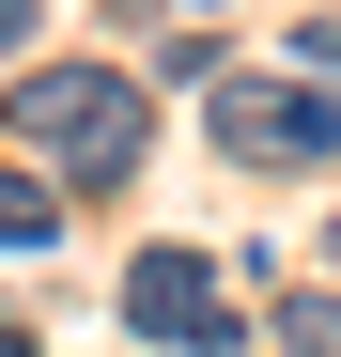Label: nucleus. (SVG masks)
Returning a JSON list of instances; mask_svg holds the SVG:
<instances>
[{"label": "nucleus", "instance_id": "f257e3e1", "mask_svg": "<svg viewBox=\"0 0 341 357\" xmlns=\"http://www.w3.org/2000/svg\"><path fill=\"white\" fill-rule=\"evenodd\" d=\"M0 125H16L31 171H63V187H125L140 140H155V109H140L125 63H31L16 93H0Z\"/></svg>", "mask_w": 341, "mask_h": 357}, {"label": "nucleus", "instance_id": "f03ea898", "mask_svg": "<svg viewBox=\"0 0 341 357\" xmlns=\"http://www.w3.org/2000/svg\"><path fill=\"white\" fill-rule=\"evenodd\" d=\"M202 125L233 171H326L341 155V93L326 78H202Z\"/></svg>", "mask_w": 341, "mask_h": 357}, {"label": "nucleus", "instance_id": "7ed1b4c3", "mask_svg": "<svg viewBox=\"0 0 341 357\" xmlns=\"http://www.w3.org/2000/svg\"><path fill=\"white\" fill-rule=\"evenodd\" d=\"M125 326L155 357H233V280H217L202 249H140L125 264Z\"/></svg>", "mask_w": 341, "mask_h": 357}, {"label": "nucleus", "instance_id": "20e7f679", "mask_svg": "<svg viewBox=\"0 0 341 357\" xmlns=\"http://www.w3.org/2000/svg\"><path fill=\"white\" fill-rule=\"evenodd\" d=\"M47 233H63V171L0 155V249H47Z\"/></svg>", "mask_w": 341, "mask_h": 357}, {"label": "nucleus", "instance_id": "39448f33", "mask_svg": "<svg viewBox=\"0 0 341 357\" xmlns=\"http://www.w3.org/2000/svg\"><path fill=\"white\" fill-rule=\"evenodd\" d=\"M279 357H341V295H326V280L295 295V311H279Z\"/></svg>", "mask_w": 341, "mask_h": 357}, {"label": "nucleus", "instance_id": "423d86ee", "mask_svg": "<svg viewBox=\"0 0 341 357\" xmlns=\"http://www.w3.org/2000/svg\"><path fill=\"white\" fill-rule=\"evenodd\" d=\"M295 78H341V16H310V31H295Z\"/></svg>", "mask_w": 341, "mask_h": 357}, {"label": "nucleus", "instance_id": "0eeeda50", "mask_svg": "<svg viewBox=\"0 0 341 357\" xmlns=\"http://www.w3.org/2000/svg\"><path fill=\"white\" fill-rule=\"evenodd\" d=\"M0 47H31V0H0Z\"/></svg>", "mask_w": 341, "mask_h": 357}, {"label": "nucleus", "instance_id": "6e6552de", "mask_svg": "<svg viewBox=\"0 0 341 357\" xmlns=\"http://www.w3.org/2000/svg\"><path fill=\"white\" fill-rule=\"evenodd\" d=\"M326 264H341V218H326Z\"/></svg>", "mask_w": 341, "mask_h": 357}, {"label": "nucleus", "instance_id": "1a4fd4ad", "mask_svg": "<svg viewBox=\"0 0 341 357\" xmlns=\"http://www.w3.org/2000/svg\"><path fill=\"white\" fill-rule=\"evenodd\" d=\"M202 16H217V0H202Z\"/></svg>", "mask_w": 341, "mask_h": 357}]
</instances>
